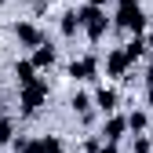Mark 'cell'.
<instances>
[{
	"label": "cell",
	"mask_w": 153,
	"mask_h": 153,
	"mask_svg": "<svg viewBox=\"0 0 153 153\" xmlns=\"http://www.w3.org/2000/svg\"><path fill=\"white\" fill-rule=\"evenodd\" d=\"M135 153H149V139L142 135V131H139V135H135Z\"/></svg>",
	"instance_id": "obj_16"
},
{
	"label": "cell",
	"mask_w": 153,
	"mask_h": 153,
	"mask_svg": "<svg viewBox=\"0 0 153 153\" xmlns=\"http://www.w3.org/2000/svg\"><path fill=\"white\" fill-rule=\"evenodd\" d=\"M15 36H18V44H26V48H36V44H44L40 29H36L33 22H18V26H15Z\"/></svg>",
	"instance_id": "obj_5"
},
{
	"label": "cell",
	"mask_w": 153,
	"mask_h": 153,
	"mask_svg": "<svg viewBox=\"0 0 153 153\" xmlns=\"http://www.w3.org/2000/svg\"><path fill=\"white\" fill-rule=\"evenodd\" d=\"M99 73V59H76L73 66H69V76H76V80H91V76Z\"/></svg>",
	"instance_id": "obj_6"
},
{
	"label": "cell",
	"mask_w": 153,
	"mask_h": 153,
	"mask_svg": "<svg viewBox=\"0 0 153 153\" xmlns=\"http://www.w3.org/2000/svg\"><path fill=\"white\" fill-rule=\"evenodd\" d=\"M0 4H4V0H0Z\"/></svg>",
	"instance_id": "obj_21"
},
{
	"label": "cell",
	"mask_w": 153,
	"mask_h": 153,
	"mask_svg": "<svg viewBox=\"0 0 153 153\" xmlns=\"http://www.w3.org/2000/svg\"><path fill=\"white\" fill-rule=\"evenodd\" d=\"M146 99L153 102V62H149V73H146Z\"/></svg>",
	"instance_id": "obj_17"
},
{
	"label": "cell",
	"mask_w": 153,
	"mask_h": 153,
	"mask_svg": "<svg viewBox=\"0 0 153 153\" xmlns=\"http://www.w3.org/2000/svg\"><path fill=\"white\" fill-rule=\"evenodd\" d=\"M128 66H131V59L124 55V48L106 55V73H109V76H124V73H128Z\"/></svg>",
	"instance_id": "obj_7"
},
{
	"label": "cell",
	"mask_w": 153,
	"mask_h": 153,
	"mask_svg": "<svg viewBox=\"0 0 153 153\" xmlns=\"http://www.w3.org/2000/svg\"><path fill=\"white\" fill-rule=\"evenodd\" d=\"M124 55H128L131 62H135V59H142V55H146V40H142V36H135L131 44H124Z\"/></svg>",
	"instance_id": "obj_13"
},
{
	"label": "cell",
	"mask_w": 153,
	"mask_h": 153,
	"mask_svg": "<svg viewBox=\"0 0 153 153\" xmlns=\"http://www.w3.org/2000/svg\"><path fill=\"white\" fill-rule=\"evenodd\" d=\"M44 99H48V84L40 80V76L29 80V84H22V113L26 117H33V113L44 106Z\"/></svg>",
	"instance_id": "obj_3"
},
{
	"label": "cell",
	"mask_w": 153,
	"mask_h": 153,
	"mask_svg": "<svg viewBox=\"0 0 153 153\" xmlns=\"http://www.w3.org/2000/svg\"><path fill=\"white\" fill-rule=\"evenodd\" d=\"M73 109L80 113V117H91V95H84V91H76V95H73Z\"/></svg>",
	"instance_id": "obj_12"
},
{
	"label": "cell",
	"mask_w": 153,
	"mask_h": 153,
	"mask_svg": "<svg viewBox=\"0 0 153 153\" xmlns=\"http://www.w3.org/2000/svg\"><path fill=\"white\" fill-rule=\"evenodd\" d=\"M76 29H80L76 11H66V15H62V36H76Z\"/></svg>",
	"instance_id": "obj_11"
},
{
	"label": "cell",
	"mask_w": 153,
	"mask_h": 153,
	"mask_svg": "<svg viewBox=\"0 0 153 153\" xmlns=\"http://www.w3.org/2000/svg\"><path fill=\"white\" fill-rule=\"evenodd\" d=\"M146 124H149V117H146L142 109H135V113L128 117V131H135V135H139V131H146Z\"/></svg>",
	"instance_id": "obj_14"
},
{
	"label": "cell",
	"mask_w": 153,
	"mask_h": 153,
	"mask_svg": "<svg viewBox=\"0 0 153 153\" xmlns=\"http://www.w3.org/2000/svg\"><path fill=\"white\" fill-rule=\"evenodd\" d=\"M146 48H149V51H153V33H149V40H146Z\"/></svg>",
	"instance_id": "obj_20"
},
{
	"label": "cell",
	"mask_w": 153,
	"mask_h": 153,
	"mask_svg": "<svg viewBox=\"0 0 153 153\" xmlns=\"http://www.w3.org/2000/svg\"><path fill=\"white\" fill-rule=\"evenodd\" d=\"M117 26L128 29V33H135V36L146 29V15L139 7V0H117Z\"/></svg>",
	"instance_id": "obj_2"
},
{
	"label": "cell",
	"mask_w": 153,
	"mask_h": 153,
	"mask_svg": "<svg viewBox=\"0 0 153 153\" xmlns=\"http://www.w3.org/2000/svg\"><path fill=\"white\" fill-rule=\"evenodd\" d=\"M76 18H80V29L91 36V40H99V36H106L109 29V18H106V7H95V4H84L80 11H76Z\"/></svg>",
	"instance_id": "obj_1"
},
{
	"label": "cell",
	"mask_w": 153,
	"mask_h": 153,
	"mask_svg": "<svg viewBox=\"0 0 153 153\" xmlns=\"http://www.w3.org/2000/svg\"><path fill=\"white\" fill-rule=\"evenodd\" d=\"M99 153H117V142H106V146H99Z\"/></svg>",
	"instance_id": "obj_18"
},
{
	"label": "cell",
	"mask_w": 153,
	"mask_h": 153,
	"mask_svg": "<svg viewBox=\"0 0 153 153\" xmlns=\"http://www.w3.org/2000/svg\"><path fill=\"white\" fill-rule=\"evenodd\" d=\"M36 69H44V66H51L55 62V48L51 44H36V51H33V59H29Z\"/></svg>",
	"instance_id": "obj_9"
},
{
	"label": "cell",
	"mask_w": 153,
	"mask_h": 153,
	"mask_svg": "<svg viewBox=\"0 0 153 153\" xmlns=\"http://www.w3.org/2000/svg\"><path fill=\"white\" fill-rule=\"evenodd\" d=\"M95 106H99L102 113H113V109H117V91H113V88H99V91H95Z\"/></svg>",
	"instance_id": "obj_8"
},
{
	"label": "cell",
	"mask_w": 153,
	"mask_h": 153,
	"mask_svg": "<svg viewBox=\"0 0 153 153\" xmlns=\"http://www.w3.org/2000/svg\"><path fill=\"white\" fill-rule=\"evenodd\" d=\"M88 4H95V7H106V0H88Z\"/></svg>",
	"instance_id": "obj_19"
},
{
	"label": "cell",
	"mask_w": 153,
	"mask_h": 153,
	"mask_svg": "<svg viewBox=\"0 0 153 153\" xmlns=\"http://www.w3.org/2000/svg\"><path fill=\"white\" fill-rule=\"evenodd\" d=\"M128 131V117H113V113H106V124H102V139L106 142H120Z\"/></svg>",
	"instance_id": "obj_4"
},
{
	"label": "cell",
	"mask_w": 153,
	"mask_h": 153,
	"mask_svg": "<svg viewBox=\"0 0 153 153\" xmlns=\"http://www.w3.org/2000/svg\"><path fill=\"white\" fill-rule=\"evenodd\" d=\"M11 135H15V124H11V120H0V146H7Z\"/></svg>",
	"instance_id": "obj_15"
},
{
	"label": "cell",
	"mask_w": 153,
	"mask_h": 153,
	"mask_svg": "<svg viewBox=\"0 0 153 153\" xmlns=\"http://www.w3.org/2000/svg\"><path fill=\"white\" fill-rule=\"evenodd\" d=\"M15 76H18V84H29V80H36V66H33L29 59L15 62Z\"/></svg>",
	"instance_id": "obj_10"
}]
</instances>
